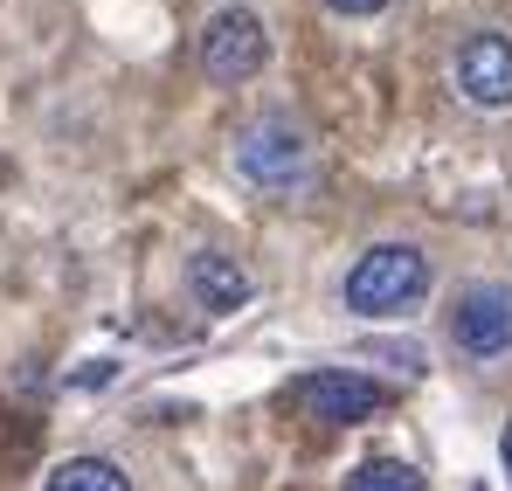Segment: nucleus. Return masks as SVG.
Listing matches in <instances>:
<instances>
[{
	"instance_id": "1a4fd4ad",
	"label": "nucleus",
	"mask_w": 512,
	"mask_h": 491,
	"mask_svg": "<svg viewBox=\"0 0 512 491\" xmlns=\"http://www.w3.org/2000/svg\"><path fill=\"white\" fill-rule=\"evenodd\" d=\"M346 491H423V478H416V464H402V457H367V464H353Z\"/></svg>"
},
{
	"instance_id": "f257e3e1",
	"label": "nucleus",
	"mask_w": 512,
	"mask_h": 491,
	"mask_svg": "<svg viewBox=\"0 0 512 491\" xmlns=\"http://www.w3.org/2000/svg\"><path fill=\"white\" fill-rule=\"evenodd\" d=\"M423 291H429V256L416 243H374L346 270V312H360V319L409 312Z\"/></svg>"
},
{
	"instance_id": "9b49d317",
	"label": "nucleus",
	"mask_w": 512,
	"mask_h": 491,
	"mask_svg": "<svg viewBox=\"0 0 512 491\" xmlns=\"http://www.w3.org/2000/svg\"><path fill=\"white\" fill-rule=\"evenodd\" d=\"M499 464H506V478H512V429L499 436Z\"/></svg>"
},
{
	"instance_id": "423d86ee",
	"label": "nucleus",
	"mask_w": 512,
	"mask_h": 491,
	"mask_svg": "<svg viewBox=\"0 0 512 491\" xmlns=\"http://www.w3.org/2000/svg\"><path fill=\"white\" fill-rule=\"evenodd\" d=\"M457 90L478 111H512V35L478 28L457 42Z\"/></svg>"
},
{
	"instance_id": "7ed1b4c3",
	"label": "nucleus",
	"mask_w": 512,
	"mask_h": 491,
	"mask_svg": "<svg viewBox=\"0 0 512 491\" xmlns=\"http://www.w3.org/2000/svg\"><path fill=\"white\" fill-rule=\"evenodd\" d=\"M270 63V35H263V14L256 7H215L208 28H201V77L208 83H250Z\"/></svg>"
},
{
	"instance_id": "6e6552de",
	"label": "nucleus",
	"mask_w": 512,
	"mask_h": 491,
	"mask_svg": "<svg viewBox=\"0 0 512 491\" xmlns=\"http://www.w3.org/2000/svg\"><path fill=\"white\" fill-rule=\"evenodd\" d=\"M42 491H132V478H125L111 457H63V464L42 478Z\"/></svg>"
},
{
	"instance_id": "39448f33",
	"label": "nucleus",
	"mask_w": 512,
	"mask_h": 491,
	"mask_svg": "<svg viewBox=\"0 0 512 491\" xmlns=\"http://www.w3.org/2000/svg\"><path fill=\"white\" fill-rule=\"evenodd\" d=\"M450 346L464 360H499L512 353V284H471L450 305Z\"/></svg>"
},
{
	"instance_id": "9d476101",
	"label": "nucleus",
	"mask_w": 512,
	"mask_h": 491,
	"mask_svg": "<svg viewBox=\"0 0 512 491\" xmlns=\"http://www.w3.org/2000/svg\"><path fill=\"white\" fill-rule=\"evenodd\" d=\"M326 7H333V14H346V21H360V14H381L388 0H326Z\"/></svg>"
},
{
	"instance_id": "f03ea898",
	"label": "nucleus",
	"mask_w": 512,
	"mask_h": 491,
	"mask_svg": "<svg viewBox=\"0 0 512 491\" xmlns=\"http://www.w3.org/2000/svg\"><path fill=\"white\" fill-rule=\"evenodd\" d=\"M229 160H236V173H243L250 187L291 194V187H305V173H312V139H305V125H298L291 111H263V118H250V125L236 132Z\"/></svg>"
},
{
	"instance_id": "0eeeda50",
	"label": "nucleus",
	"mask_w": 512,
	"mask_h": 491,
	"mask_svg": "<svg viewBox=\"0 0 512 491\" xmlns=\"http://www.w3.org/2000/svg\"><path fill=\"white\" fill-rule=\"evenodd\" d=\"M187 291H194V305L201 312H236V305H250V270L236 263V256H222V249H194L187 256Z\"/></svg>"
},
{
	"instance_id": "20e7f679",
	"label": "nucleus",
	"mask_w": 512,
	"mask_h": 491,
	"mask_svg": "<svg viewBox=\"0 0 512 491\" xmlns=\"http://www.w3.org/2000/svg\"><path fill=\"white\" fill-rule=\"evenodd\" d=\"M291 402L312 415V422H367V415L388 409V388L353 374V367H312L291 381Z\"/></svg>"
}]
</instances>
